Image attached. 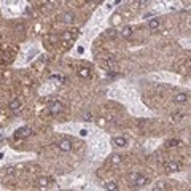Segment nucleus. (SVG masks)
Returning a JSON list of instances; mask_svg holds the SVG:
<instances>
[{"label": "nucleus", "instance_id": "f257e3e1", "mask_svg": "<svg viewBox=\"0 0 191 191\" xmlns=\"http://www.w3.org/2000/svg\"><path fill=\"white\" fill-rule=\"evenodd\" d=\"M131 180L134 182V186L135 188H143V186H147L150 183V179H148V177H145V175H142V174H132L131 175Z\"/></svg>", "mask_w": 191, "mask_h": 191}, {"label": "nucleus", "instance_id": "f03ea898", "mask_svg": "<svg viewBox=\"0 0 191 191\" xmlns=\"http://www.w3.org/2000/svg\"><path fill=\"white\" fill-rule=\"evenodd\" d=\"M48 110H49V113H51V115H59V113L64 110V104H62V102H59V100H54V102H51V104H49Z\"/></svg>", "mask_w": 191, "mask_h": 191}, {"label": "nucleus", "instance_id": "7ed1b4c3", "mask_svg": "<svg viewBox=\"0 0 191 191\" xmlns=\"http://www.w3.org/2000/svg\"><path fill=\"white\" fill-rule=\"evenodd\" d=\"M15 135H16L18 139H27L29 135H32V129H30L29 126H22V128L16 129Z\"/></svg>", "mask_w": 191, "mask_h": 191}, {"label": "nucleus", "instance_id": "20e7f679", "mask_svg": "<svg viewBox=\"0 0 191 191\" xmlns=\"http://www.w3.org/2000/svg\"><path fill=\"white\" fill-rule=\"evenodd\" d=\"M58 148L61 150V151L67 153V151H70V150H72V142H70L69 139H64V140H61V142L58 143Z\"/></svg>", "mask_w": 191, "mask_h": 191}, {"label": "nucleus", "instance_id": "39448f33", "mask_svg": "<svg viewBox=\"0 0 191 191\" xmlns=\"http://www.w3.org/2000/svg\"><path fill=\"white\" fill-rule=\"evenodd\" d=\"M65 24H70V22H73L75 21V13L73 11H65L64 15H62V18H61Z\"/></svg>", "mask_w": 191, "mask_h": 191}, {"label": "nucleus", "instance_id": "423d86ee", "mask_svg": "<svg viewBox=\"0 0 191 191\" xmlns=\"http://www.w3.org/2000/svg\"><path fill=\"white\" fill-rule=\"evenodd\" d=\"M174 102L175 104H185V102H188V96L185 94V92H179V94H175L174 96Z\"/></svg>", "mask_w": 191, "mask_h": 191}, {"label": "nucleus", "instance_id": "0eeeda50", "mask_svg": "<svg viewBox=\"0 0 191 191\" xmlns=\"http://www.w3.org/2000/svg\"><path fill=\"white\" fill-rule=\"evenodd\" d=\"M179 169H180V164L177 161H169L167 164H166V170L167 172H177Z\"/></svg>", "mask_w": 191, "mask_h": 191}, {"label": "nucleus", "instance_id": "6e6552de", "mask_svg": "<svg viewBox=\"0 0 191 191\" xmlns=\"http://www.w3.org/2000/svg\"><path fill=\"white\" fill-rule=\"evenodd\" d=\"M107 67H108V70H116L118 69V62H116V59L113 58V56H108V59H107Z\"/></svg>", "mask_w": 191, "mask_h": 191}, {"label": "nucleus", "instance_id": "1a4fd4ad", "mask_svg": "<svg viewBox=\"0 0 191 191\" xmlns=\"http://www.w3.org/2000/svg\"><path fill=\"white\" fill-rule=\"evenodd\" d=\"M8 108H10V110L11 112H19L21 110V100H18V99H15V100H11L10 104H8Z\"/></svg>", "mask_w": 191, "mask_h": 191}, {"label": "nucleus", "instance_id": "9d476101", "mask_svg": "<svg viewBox=\"0 0 191 191\" xmlns=\"http://www.w3.org/2000/svg\"><path fill=\"white\" fill-rule=\"evenodd\" d=\"M118 35H119V32L116 29H113V27H110V29L105 30V38H108V40H115Z\"/></svg>", "mask_w": 191, "mask_h": 191}, {"label": "nucleus", "instance_id": "9b49d317", "mask_svg": "<svg viewBox=\"0 0 191 191\" xmlns=\"http://www.w3.org/2000/svg\"><path fill=\"white\" fill-rule=\"evenodd\" d=\"M113 145L123 148V147L128 145V139H126V137H121V135H119V137H113Z\"/></svg>", "mask_w": 191, "mask_h": 191}, {"label": "nucleus", "instance_id": "f8f14e48", "mask_svg": "<svg viewBox=\"0 0 191 191\" xmlns=\"http://www.w3.org/2000/svg\"><path fill=\"white\" fill-rule=\"evenodd\" d=\"M119 35H121L123 38H129V37L132 35V27H131V26L123 27V29H121V32H119Z\"/></svg>", "mask_w": 191, "mask_h": 191}, {"label": "nucleus", "instance_id": "ddd939ff", "mask_svg": "<svg viewBox=\"0 0 191 191\" xmlns=\"http://www.w3.org/2000/svg\"><path fill=\"white\" fill-rule=\"evenodd\" d=\"M78 77H81V78H89V77H91L89 69H86V67H81V69H78Z\"/></svg>", "mask_w": 191, "mask_h": 191}, {"label": "nucleus", "instance_id": "4468645a", "mask_svg": "<svg viewBox=\"0 0 191 191\" xmlns=\"http://www.w3.org/2000/svg\"><path fill=\"white\" fill-rule=\"evenodd\" d=\"M148 27H150V29H151V30L158 29V27H159V19L153 16V19H150V21H148Z\"/></svg>", "mask_w": 191, "mask_h": 191}, {"label": "nucleus", "instance_id": "2eb2a0df", "mask_svg": "<svg viewBox=\"0 0 191 191\" xmlns=\"http://www.w3.org/2000/svg\"><path fill=\"white\" fill-rule=\"evenodd\" d=\"M49 182H51V180L48 179V177H40V179H38V182H37V183H38V186H40V188H46Z\"/></svg>", "mask_w": 191, "mask_h": 191}, {"label": "nucleus", "instance_id": "dca6fc26", "mask_svg": "<svg viewBox=\"0 0 191 191\" xmlns=\"http://www.w3.org/2000/svg\"><path fill=\"white\" fill-rule=\"evenodd\" d=\"M105 189H112V191H116L118 189V185L115 182H107L105 183Z\"/></svg>", "mask_w": 191, "mask_h": 191}, {"label": "nucleus", "instance_id": "f3484780", "mask_svg": "<svg viewBox=\"0 0 191 191\" xmlns=\"http://www.w3.org/2000/svg\"><path fill=\"white\" fill-rule=\"evenodd\" d=\"M121 156L119 155H112V162H113V164H119V162H121Z\"/></svg>", "mask_w": 191, "mask_h": 191}, {"label": "nucleus", "instance_id": "a211bd4d", "mask_svg": "<svg viewBox=\"0 0 191 191\" xmlns=\"http://www.w3.org/2000/svg\"><path fill=\"white\" fill-rule=\"evenodd\" d=\"M91 118H92L91 112H85V113H83V119H85V121H91Z\"/></svg>", "mask_w": 191, "mask_h": 191}, {"label": "nucleus", "instance_id": "6ab92c4d", "mask_svg": "<svg viewBox=\"0 0 191 191\" xmlns=\"http://www.w3.org/2000/svg\"><path fill=\"white\" fill-rule=\"evenodd\" d=\"M153 16H156V13L155 11H150V13H145V19H150V18H153Z\"/></svg>", "mask_w": 191, "mask_h": 191}, {"label": "nucleus", "instance_id": "aec40b11", "mask_svg": "<svg viewBox=\"0 0 191 191\" xmlns=\"http://www.w3.org/2000/svg\"><path fill=\"white\" fill-rule=\"evenodd\" d=\"M145 3H147V0H137V7H139V8L145 7Z\"/></svg>", "mask_w": 191, "mask_h": 191}, {"label": "nucleus", "instance_id": "412c9836", "mask_svg": "<svg viewBox=\"0 0 191 191\" xmlns=\"http://www.w3.org/2000/svg\"><path fill=\"white\" fill-rule=\"evenodd\" d=\"M80 135H81V137H86V135H88V131H86V129H81V131H80Z\"/></svg>", "mask_w": 191, "mask_h": 191}, {"label": "nucleus", "instance_id": "4be33fe9", "mask_svg": "<svg viewBox=\"0 0 191 191\" xmlns=\"http://www.w3.org/2000/svg\"><path fill=\"white\" fill-rule=\"evenodd\" d=\"M179 143H180L179 140H169V142H167V145H172V147H174V145H179Z\"/></svg>", "mask_w": 191, "mask_h": 191}, {"label": "nucleus", "instance_id": "5701e85b", "mask_svg": "<svg viewBox=\"0 0 191 191\" xmlns=\"http://www.w3.org/2000/svg\"><path fill=\"white\" fill-rule=\"evenodd\" d=\"M159 186H155L153 189H164V183H158Z\"/></svg>", "mask_w": 191, "mask_h": 191}, {"label": "nucleus", "instance_id": "b1692460", "mask_svg": "<svg viewBox=\"0 0 191 191\" xmlns=\"http://www.w3.org/2000/svg\"><path fill=\"white\" fill-rule=\"evenodd\" d=\"M88 2H89V3H92V2H97V0H88Z\"/></svg>", "mask_w": 191, "mask_h": 191}]
</instances>
